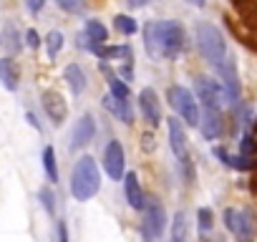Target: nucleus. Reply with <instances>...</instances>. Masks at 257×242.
I'll list each match as a JSON object with an SVG mask.
<instances>
[{
  "mask_svg": "<svg viewBox=\"0 0 257 242\" xmlns=\"http://www.w3.org/2000/svg\"><path fill=\"white\" fill-rule=\"evenodd\" d=\"M58 242H68V229H66L63 222L58 224Z\"/></svg>",
  "mask_w": 257,
  "mask_h": 242,
  "instance_id": "nucleus-30",
  "label": "nucleus"
},
{
  "mask_svg": "<svg viewBox=\"0 0 257 242\" xmlns=\"http://www.w3.org/2000/svg\"><path fill=\"white\" fill-rule=\"evenodd\" d=\"M174 242H179V239H174Z\"/></svg>",
  "mask_w": 257,
  "mask_h": 242,
  "instance_id": "nucleus-34",
  "label": "nucleus"
},
{
  "mask_svg": "<svg viewBox=\"0 0 257 242\" xmlns=\"http://www.w3.org/2000/svg\"><path fill=\"white\" fill-rule=\"evenodd\" d=\"M63 78H66L68 88H71L76 96H81V93L86 91V73H83V68H81L78 63H68L66 71H63Z\"/></svg>",
  "mask_w": 257,
  "mask_h": 242,
  "instance_id": "nucleus-15",
  "label": "nucleus"
},
{
  "mask_svg": "<svg viewBox=\"0 0 257 242\" xmlns=\"http://www.w3.org/2000/svg\"><path fill=\"white\" fill-rule=\"evenodd\" d=\"M108 88L113 98H128V86L123 81H118V76H108Z\"/></svg>",
  "mask_w": 257,
  "mask_h": 242,
  "instance_id": "nucleus-23",
  "label": "nucleus"
},
{
  "mask_svg": "<svg viewBox=\"0 0 257 242\" xmlns=\"http://www.w3.org/2000/svg\"><path fill=\"white\" fill-rule=\"evenodd\" d=\"M194 91H197V98L202 101V106H219V98L224 96L222 93V86L207 76H197L194 78Z\"/></svg>",
  "mask_w": 257,
  "mask_h": 242,
  "instance_id": "nucleus-9",
  "label": "nucleus"
},
{
  "mask_svg": "<svg viewBox=\"0 0 257 242\" xmlns=\"http://www.w3.org/2000/svg\"><path fill=\"white\" fill-rule=\"evenodd\" d=\"M197 124H199V129L207 139H217L222 134V111H219V106H204Z\"/></svg>",
  "mask_w": 257,
  "mask_h": 242,
  "instance_id": "nucleus-10",
  "label": "nucleus"
},
{
  "mask_svg": "<svg viewBox=\"0 0 257 242\" xmlns=\"http://www.w3.org/2000/svg\"><path fill=\"white\" fill-rule=\"evenodd\" d=\"M123 167H126V154H123V147L121 142H111L103 152V169L106 174L116 182L123 177Z\"/></svg>",
  "mask_w": 257,
  "mask_h": 242,
  "instance_id": "nucleus-7",
  "label": "nucleus"
},
{
  "mask_svg": "<svg viewBox=\"0 0 257 242\" xmlns=\"http://www.w3.org/2000/svg\"><path fill=\"white\" fill-rule=\"evenodd\" d=\"M113 28H116L118 33H123V36H134V33L139 31L137 21L128 18V16H116V18H113Z\"/></svg>",
  "mask_w": 257,
  "mask_h": 242,
  "instance_id": "nucleus-20",
  "label": "nucleus"
},
{
  "mask_svg": "<svg viewBox=\"0 0 257 242\" xmlns=\"http://www.w3.org/2000/svg\"><path fill=\"white\" fill-rule=\"evenodd\" d=\"M187 3H189V6H197V8H202V6L207 3V0H187Z\"/></svg>",
  "mask_w": 257,
  "mask_h": 242,
  "instance_id": "nucleus-33",
  "label": "nucleus"
},
{
  "mask_svg": "<svg viewBox=\"0 0 257 242\" xmlns=\"http://www.w3.org/2000/svg\"><path fill=\"white\" fill-rule=\"evenodd\" d=\"M121 73H123V78H126V81H132V68H128V66H126V68H121Z\"/></svg>",
  "mask_w": 257,
  "mask_h": 242,
  "instance_id": "nucleus-32",
  "label": "nucleus"
},
{
  "mask_svg": "<svg viewBox=\"0 0 257 242\" xmlns=\"http://www.w3.org/2000/svg\"><path fill=\"white\" fill-rule=\"evenodd\" d=\"M197 217H199V229H212V209H207V207H202L199 212H197Z\"/></svg>",
  "mask_w": 257,
  "mask_h": 242,
  "instance_id": "nucleus-25",
  "label": "nucleus"
},
{
  "mask_svg": "<svg viewBox=\"0 0 257 242\" xmlns=\"http://www.w3.org/2000/svg\"><path fill=\"white\" fill-rule=\"evenodd\" d=\"M56 3H58L66 13H83V8H86L83 0H56Z\"/></svg>",
  "mask_w": 257,
  "mask_h": 242,
  "instance_id": "nucleus-24",
  "label": "nucleus"
},
{
  "mask_svg": "<svg viewBox=\"0 0 257 242\" xmlns=\"http://www.w3.org/2000/svg\"><path fill=\"white\" fill-rule=\"evenodd\" d=\"M239 149H242V154H244V157H252V152H254V144H252V134H249V132L242 137V144H239Z\"/></svg>",
  "mask_w": 257,
  "mask_h": 242,
  "instance_id": "nucleus-26",
  "label": "nucleus"
},
{
  "mask_svg": "<svg viewBox=\"0 0 257 242\" xmlns=\"http://www.w3.org/2000/svg\"><path fill=\"white\" fill-rule=\"evenodd\" d=\"M41 199H43V207L48 209V214H53V194H51V189H41Z\"/></svg>",
  "mask_w": 257,
  "mask_h": 242,
  "instance_id": "nucleus-27",
  "label": "nucleus"
},
{
  "mask_svg": "<svg viewBox=\"0 0 257 242\" xmlns=\"http://www.w3.org/2000/svg\"><path fill=\"white\" fill-rule=\"evenodd\" d=\"M144 212H147V217H144V229L157 239V237H162V232H164V207L157 202V199H144V207H142Z\"/></svg>",
  "mask_w": 257,
  "mask_h": 242,
  "instance_id": "nucleus-8",
  "label": "nucleus"
},
{
  "mask_svg": "<svg viewBox=\"0 0 257 242\" xmlns=\"http://www.w3.org/2000/svg\"><path fill=\"white\" fill-rule=\"evenodd\" d=\"M169 142H172V152H174L187 182H192L194 179V169H192V159H189V149H187V134H184L182 121H177V116L169 118Z\"/></svg>",
  "mask_w": 257,
  "mask_h": 242,
  "instance_id": "nucleus-5",
  "label": "nucleus"
},
{
  "mask_svg": "<svg viewBox=\"0 0 257 242\" xmlns=\"http://www.w3.org/2000/svg\"><path fill=\"white\" fill-rule=\"evenodd\" d=\"M214 157H219L227 167H232V169H239V172H249L252 167H254V162H252V157H232V154H227L222 147H214Z\"/></svg>",
  "mask_w": 257,
  "mask_h": 242,
  "instance_id": "nucleus-16",
  "label": "nucleus"
},
{
  "mask_svg": "<svg viewBox=\"0 0 257 242\" xmlns=\"http://www.w3.org/2000/svg\"><path fill=\"white\" fill-rule=\"evenodd\" d=\"M172 108L182 116V121L187 127H197V121H199V108H197V98L189 88L184 86H172L169 93H167Z\"/></svg>",
  "mask_w": 257,
  "mask_h": 242,
  "instance_id": "nucleus-4",
  "label": "nucleus"
},
{
  "mask_svg": "<svg viewBox=\"0 0 257 242\" xmlns=\"http://www.w3.org/2000/svg\"><path fill=\"white\" fill-rule=\"evenodd\" d=\"M43 3H46V0H28V11L31 13H38L43 8Z\"/></svg>",
  "mask_w": 257,
  "mask_h": 242,
  "instance_id": "nucleus-29",
  "label": "nucleus"
},
{
  "mask_svg": "<svg viewBox=\"0 0 257 242\" xmlns=\"http://www.w3.org/2000/svg\"><path fill=\"white\" fill-rule=\"evenodd\" d=\"M144 46L152 58H177L184 46V31L177 21H159L144 28Z\"/></svg>",
  "mask_w": 257,
  "mask_h": 242,
  "instance_id": "nucleus-1",
  "label": "nucleus"
},
{
  "mask_svg": "<svg viewBox=\"0 0 257 242\" xmlns=\"http://www.w3.org/2000/svg\"><path fill=\"white\" fill-rule=\"evenodd\" d=\"M194 43H197V51L202 53V58L209 61L212 66H217L219 61H224L229 56L224 36L212 23H197L194 26Z\"/></svg>",
  "mask_w": 257,
  "mask_h": 242,
  "instance_id": "nucleus-3",
  "label": "nucleus"
},
{
  "mask_svg": "<svg viewBox=\"0 0 257 242\" xmlns=\"http://www.w3.org/2000/svg\"><path fill=\"white\" fill-rule=\"evenodd\" d=\"M103 106L116 113L123 124H132V108H128V98H113V96H106L103 98Z\"/></svg>",
  "mask_w": 257,
  "mask_h": 242,
  "instance_id": "nucleus-17",
  "label": "nucleus"
},
{
  "mask_svg": "<svg viewBox=\"0 0 257 242\" xmlns=\"http://www.w3.org/2000/svg\"><path fill=\"white\" fill-rule=\"evenodd\" d=\"M26 43H28V48H38L41 46V36L36 31H28L26 33Z\"/></svg>",
  "mask_w": 257,
  "mask_h": 242,
  "instance_id": "nucleus-28",
  "label": "nucleus"
},
{
  "mask_svg": "<svg viewBox=\"0 0 257 242\" xmlns=\"http://www.w3.org/2000/svg\"><path fill=\"white\" fill-rule=\"evenodd\" d=\"M43 169H46V177L51 182H58V167H56V152H53V147H46L43 149Z\"/></svg>",
  "mask_w": 257,
  "mask_h": 242,
  "instance_id": "nucleus-19",
  "label": "nucleus"
},
{
  "mask_svg": "<svg viewBox=\"0 0 257 242\" xmlns=\"http://www.w3.org/2000/svg\"><path fill=\"white\" fill-rule=\"evenodd\" d=\"M123 184H126V199L134 209H142L144 207V192H142V184H139V177L137 172H128L123 174Z\"/></svg>",
  "mask_w": 257,
  "mask_h": 242,
  "instance_id": "nucleus-14",
  "label": "nucleus"
},
{
  "mask_svg": "<svg viewBox=\"0 0 257 242\" xmlns=\"http://www.w3.org/2000/svg\"><path fill=\"white\" fill-rule=\"evenodd\" d=\"M86 36H88L93 43H103V41L108 38V31H106L98 21H88V23H86Z\"/></svg>",
  "mask_w": 257,
  "mask_h": 242,
  "instance_id": "nucleus-21",
  "label": "nucleus"
},
{
  "mask_svg": "<svg viewBox=\"0 0 257 242\" xmlns=\"http://www.w3.org/2000/svg\"><path fill=\"white\" fill-rule=\"evenodd\" d=\"M139 108L144 113V118L149 121L152 127H157L162 121V106H159V96L154 88H142L139 93Z\"/></svg>",
  "mask_w": 257,
  "mask_h": 242,
  "instance_id": "nucleus-12",
  "label": "nucleus"
},
{
  "mask_svg": "<svg viewBox=\"0 0 257 242\" xmlns=\"http://www.w3.org/2000/svg\"><path fill=\"white\" fill-rule=\"evenodd\" d=\"M224 224L232 234H237L239 242H252V234H254V222H252V214L247 209H224Z\"/></svg>",
  "mask_w": 257,
  "mask_h": 242,
  "instance_id": "nucleus-6",
  "label": "nucleus"
},
{
  "mask_svg": "<svg viewBox=\"0 0 257 242\" xmlns=\"http://www.w3.org/2000/svg\"><path fill=\"white\" fill-rule=\"evenodd\" d=\"M126 3H128V8H144L149 0H126Z\"/></svg>",
  "mask_w": 257,
  "mask_h": 242,
  "instance_id": "nucleus-31",
  "label": "nucleus"
},
{
  "mask_svg": "<svg viewBox=\"0 0 257 242\" xmlns=\"http://www.w3.org/2000/svg\"><path fill=\"white\" fill-rule=\"evenodd\" d=\"M93 137H96L93 116L83 113V116L76 121V129H73V134H71V147H73V149H81V147H86L88 142H93Z\"/></svg>",
  "mask_w": 257,
  "mask_h": 242,
  "instance_id": "nucleus-13",
  "label": "nucleus"
},
{
  "mask_svg": "<svg viewBox=\"0 0 257 242\" xmlns=\"http://www.w3.org/2000/svg\"><path fill=\"white\" fill-rule=\"evenodd\" d=\"M46 48H48V58H56L63 48V36L58 31H51L48 38H46Z\"/></svg>",
  "mask_w": 257,
  "mask_h": 242,
  "instance_id": "nucleus-22",
  "label": "nucleus"
},
{
  "mask_svg": "<svg viewBox=\"0 0 257 242\" xmlns=\"http://www.w3.org/2000/svg\"><path fill=\"white\" fill-rule=\"evenodd\" d=\"M0 81H3V86L8 91H16L18 88V68L11 58H3L0 61Z\"/></svg>",
  "mask_w": 257,
  "mask_h": 242,
  "instance_id": "nucleus-18",
  "label": "nucleus"
},
{
  "mask_svg": "<svg viewBox=\"0 0 257 242\" xmlns=\"http://www.w3.org/2000/svg\"><path fill=\"white\" fill-rule=\"evenodd\" d=\"M101 189V172L93 157H81L71 172V194L78 202H88L91 197H96Z\"/></svg>",
  "mask_w": 257,
  "mask_h": 242,
  "instance_id": "nucleus-2",
  "label": "nucleus"
},
{
  "mask_svg": "<svg viewBox=\"0 0 257 242\" xmlns=\"http://www.w3.org/2000/svg\"><path fill=\"white\" fill-rule=\"evenodd\" d=\"M41 103H43V108H46V113H48V118L53 121V124H63L66 121L68 106H66V101H63V96L58 91H46L41 96Z\"/></svg>",
  "mask_w": 257,
  "mask_h": 242,
  "instance_id": "nucleus-11",
  "label": "nucleus"
}]
</instances>
